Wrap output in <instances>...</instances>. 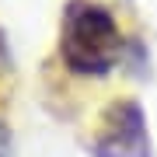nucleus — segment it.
<instances>
[{"label": "nucleus", "instance_id": "nucleus-1", "mask_svg": "<svg viewBox=\"0 0 157 157\" xmlns=\"http://www.w3.org/2000/svg\"><path fill=\"white\" fill-rule=\"evenodd\" d=\"M122 52V32L105 4L70 0L59 21V56L80 77H101Z\"/></svg>", "mask_w": 157, "mask_h": 157}, {"label": "nucleus", "instance_id": "nucleus-2", "mask_svg": "<svg viewBox=\"0 0 157 157\" xmlns=\"http://www.w3.org/2000/svg\"><path fill=\"white\" fill-rule=\"evenodd\" d=\"M101 157H143L147 154V133L143 115L133 101H112L101 115V136H98Z\"/></svg>", "mask_w": 157, "mask_h": 157}, {"label": "nucleus", "instance_id": "nucleus-3", "mask_svg": "<svg viewBox=\"0 0 157 157\" xmlns=\"http://www.w3.org/2000/svg\"><path fill=\"white\" fill-rule=\"evenodd\" d=\"M0 157H4V133H0Z\"/></svg>", "mask_w": 157, "mask_h": 157}]
</instances>
